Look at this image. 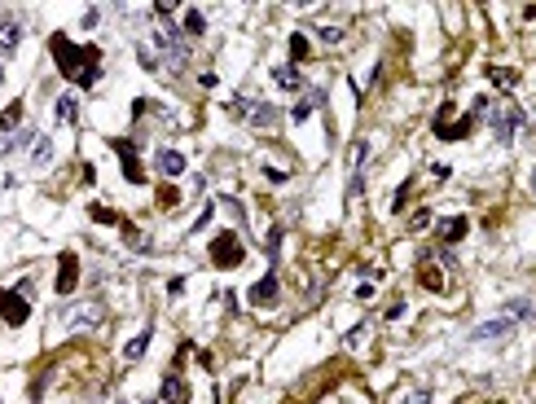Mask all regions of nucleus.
I'll return each instance as SVG.
<instances>
[{"mask_svg":"<svg viewBox=\"0 0 536 404\" xmlns=\"http://www.w3.org/2000/svg\"><path fill=\"white\" fill-rule=\"evenodd\" d=\"M48 48H53V58H58V70L66 75V80H70L75 88H93V84L101 80V53H97L93 44H88V48H80V44H70L62 31H53Z\"/></svg>","mask_w":536,"mask_h":404,"instance_id":"obj_1","label":"nucleus"},{"mask_svg":"<svg viewBox=\"0 0 536 404\" xmlns=\"http://www.w3.org/2000/svg\"><path fill=\"white\" fill-rule=\"evenodd\" d=\"M242 260H246V250H242L238 233H220V238H211V264H216V268H238Z\"/></svg>","mask_w":536,"mask_h":404,"instance_id":"obj_2","label":"nucleus"},{"mask_svg":"<svg viewBox=\"0 0 536 404\" xmlns=\"http://www.w3.org/2000/svg\"><path fill=\"white\" fill-rule=\"evenodd\" d=\"M0 317H5V325H27L31 299L22 294V290H0Z\"/></svg>","mask_w":536,"mask_h":404,"instance_id":"obj_3","label":"nucleus"},{"mask_svg":"<svg viewBox=\"0 0 536 404\" xmlns=\"http://www.w3.org/2000/svg\"><path fill=\"white\" fill-rule=\"evenodd\" d=\"M115 154H119V163H123L127 185H145V171H141V163H137V145H132V141H115Z\"/></svg>","mask_w":536,"mask_h":404,"instance_id":"obj_4","label":"nucleus"},{"mask_svg":"<svg viewBox=\"0 0 536 404\" xmlns=\"http://www.w3.org/2000/svg\"><path fill=\"white\" fill-rule=\"evenodd\" d=\"M246 299L255 303V308H273V303L282 299V294H277V272H264L260 282H255V286L246 290Z\"/></svg>","mask_w":536,"mask_h":404,"instance_id":"obj_5","label":"nucleus"},{"mask_svg":"<svg viewBox=\"0 0 536 404\" xmlns=\"http://www.w3.org/2000/svg\"><path fill=\"white\" fill-rule=\"evenodd\" d=\"M18 44H22V22L5 14V18H0V58H14Z\"/></svg>","mask_w":536,"mask_h":404,"instance_id":"obj_6","label":"nucleus"},{"mask_svg":"<svg viewBox=\"0 0 536 404\" xmlns=\"http://www.w3.org/2000/svg\"><path fill=\"white\" fill-rule=\"evenodd\" d=\"M75 282H80V260L62 250V268H58V294H75Z\"/></svg>","mask_w":536,"mask_h":404,"instance_id":"obj_7","label":"nucleus"},{"mask_svg":"<svg viewBox=\"0 0 536 404\" xmlns=\"http://www.w3.org/2000/svg\"><path fill=\"white\" fill-rule=\"evenodd\" d=\"M159 395H163L167 404H189V387H185V378H181V373H167V378H163V387H159Z\"/></svg>","mask_w":536,"mask_h":404,"instance_id":"obj_8","label":"nucleus"},{"mask_svg":"<svg viewBox=\"0 0 536 404\" xmlns=\"http://www.w3.org/2000/svg\"><path fill=\"white\" fill-rule=\"evenodd\" d=\"M501 334H510V317H505V321H501V317H497V321H483L471 339H475V343H488V339H501Z\"/></svg>","mask_w":536,"mask_h":404,"instance_id":"obj_9","label":"nucleus"},{"mask_svg":"<svg viewBox=\"0 0 536 404\" xmlns=\"http://www.w3.org/2000/svg\"><path fill=\"white\" fill-rule=\"evenodd\" d=\"M159 171L163 176H181L185 171V154L181 149H159Z\"/></svg>","mask_w":536,"mask_h":404,"instance_id":"obj_10","label":"nucleus"},{"mask_svg":"<svg viewBox=\"0 0 536 404\" xmlns=\"http://www.w3.org/2000/svg\"><path fill=\"white\" fill-rule=\"evenodd\" d=\"M418 282H422L426 290H440V286H444V272H440L436 264H431V260L422 255V264H418Z\"/></svg>","mask_w":536,"mask_h":404,"instance_id":"obj_11","label":"nucleus"},{"mask_svg":"<svg viewBox=\"0 0 536 404\" xmlns=\"http://www.w3.org/2000/svg\"><path fill=\"white\" fill-rule=\"evenodd\" d=\"M66 321H70V330H88L93 321H101V308H97V303H88V308H75Z\"/></svg>","mask_w":536,"mask_h":404,"instance_id":"obj_12","label":"nucleus"},{"mask_svg":"<svg viewBox=\"0 0 536 404\" xmlns=\"http://www.w3.org/2000/svg\"><path fill=\"white\" fill-rule=\"evenodd\" d=\"M277 115H282L277 106H268V101H260V106L251 110V123H255V128H277Z\"/></svg>","mask_w":536,"mask_h":404,"instance_id":"obj_13","label":"nucleus"},{"mask_svg":"<svg viewBox=\"0 0 536 404\" xmlns=\"http://www.w3.org/2000/svg\"><path fill=\"white\" fill-rule=\"evenodd\" d=\"M18 123H22V101H9V106L0 110V137H9Z\"/></svg>","mask_w":536,"mask_h":404,"instance_id":"obj_14","label":"nucleus"},{"mask_svg":"<svg viewBox=\"0 0 536 404\" xmlns=\"http://www.w3.org/2000/svg\"><path fill=\"white\" fill-rule=\"evenodd\" d=\"M440 238H444V242H462V238H466V220H462V216H453V220H444V229H440Z\"/></svg>","mask_w":536,"mask_h":404,"instance_id":"obj_15","label":"nucleus"},{"mask_svg":"<svg viewBox=\"0 0 536 404\" xmlns=\"http://www.w3.org/2000/svg\"><path fill=\"white\" fill-rule=\"evenodd\" d=\"M277 84H282V88H290V92H299V88H303V75H299V66H282V70H277Z\"/></svg>","mask_w":536,"mask_h":404,"instance_id":"obj_16","label":"nucleus"},{"mask_svg":"<svg viewBox=\"0 0 536 404\" xmlns=\"http://www.w3.org/2000/svg\"><path fill=\"white\" fill-rule=\"evenodd\" d=\"M48 159H53V141L40 137V141H36V149H31V163H36V167H44Z\"/></svg>","mask_w":536,"mask_h":404,"instance_id":"obj_17","label":"nucleus"},{"mask_svg":"<svg viewBox=\"0 0 536 404\" xmlns=\"http://www.w3.org/2000/svg\"><path fill=\"white\" fill-rule=\"evenodd\" d=\"M145 347H149V334H137L132 343L123 347V361H141V356H145Z\"/></svg>","mask_w":536,"mask_h":404,"instance_id":"obj_18","label":"nucleus"},{"mask_svg":"<svg viewBox=\"0 0 536 404\" xmlns=\"http://www.w3.org/2000/svg\"><path fill=\"white\" fill-rule=\"evenodd\" d=\"M185 31H189V36H202V31H207V18H202L198 9H189V14H185Z\"/></svg>","mask_w":536,"mask_h":404,"instance_id":"obj_19","label":"nucleus"},{"mask_svg":"<svg viewBox=\"0 0 536 404\" xmlns=\"http://www.w3.org/2000/svg\"><path fill=\"white\" fill-rule=\"evenodd\" d=\"M58 115H62V123H75V119H80V106H75V97H62V101H58Z\"/></svg>","mask_w":536,"mask_h":404,"instance_id":"obj_20","label":"nucleus"},{"mask_svg":"<svg viewBox=\"0 0 536 404\" xmlns=\"http://www.w3.org/2000/svg\"><path fill=\"white\" fill-rule=\"evenodd\" d=\"M290 58H295V62L308 58V40H303V36H290Z\"/></svg>","mask_w":536,"mask_h":404,"instance_id":"obj_21","label":"nucleus"},{"mask_svg":"<svg viewBox=\"0 0 536 404\" xmlns=\"http://www.w3.org/2000/svg\"><path fill=\"white\" fill-rule=\"evenodd\" d=\"M312 115V101H295V110H290V119L295 123H303V119H308Z\"/></svg>","mask_w":536,"mask_h":404,"instance_id":"obj_22","label":"nucleus"},{"mask_svg":"<svg viewBox=\"0 0 536 404\" xmlns=\"http://www.w3.org/2000/svg\"><path fill=\"white\" fill-rule=\"evenodd\" d=\"M93 216H97L101 224H119V216H115V211H106V207H93Z\"/></svg>","mask_w":536,"mask_h":404,"instance_id":"obj_23","label":"nucleus"},{"mask_svg":"<svg viewBox=\"0 0 536 404\" xmlns=\"http://www.w3.org/2000/svg\"><path fill=\"white\" fill-rule=\"evenodd\" d=\"M14 149V137H0V154H9Z\"/></svg>","mask_w":536,"mask_h":404,"instance_id":"obj_24","label":"nucleus"},{"mask_svg":"<svg viewBox=\"0 0 536 404\" xmlns=\"http://www.w3.org/2000/svg\"><path fill=\"white\" fill-rule=\"evenodd\" d=\"M0 84H5V66H0Z\"/></svg>","mask_w":536,"mask_h":404,"instance_id":"obj_25","label":"nucleus"},{"mask_svg":"<svg viewBox=\"0 0 536 404\" xmlns=\"http://www.w3.org/2000/svg\"><path fill=\"white\" fill-rule=\"evenodd\" d=\"M119 404H127V400H119Z\"/></svg>","mask_w":536,"mask_h":404,"instance_id":"obj_26","label":"nucleus"}]
</instances>
